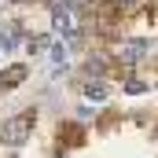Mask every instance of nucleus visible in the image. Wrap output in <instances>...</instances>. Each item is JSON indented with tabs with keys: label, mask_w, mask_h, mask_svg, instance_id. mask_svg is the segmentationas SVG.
<instances>
[{
	"label": "nucleus",
	"mask_w": 158,
	"mask_h": 158,
	"mask_svg": "<svg viewBox=\"0 0 158 158\" xmlns=\"http://www.w3.org/2000/svg\"><path fill=\"white\" fill-rule=\"evenodd\" d=\"M33 121H37V110H26V114H19V118L4 121V125H0V143H7V147L26 143V136H30Z\"/></svg>",
	"instance_id": "obj_1"
},
{
	"label": "nucleus",
	"mask_w": 158,
	"mask_h": 158,
	"mask_svg": "<svg viewBox=\"0 0 158 158\" xmlns=\"http://www.w3.org/2000/svg\"><path fill=\"white\" fill-rule=\"evenodd\" d=\"M55 30H59V33H70V30H74V15H70L66 4H55Z\"/></svg>",
	"instance_id": "obj_2"
},
{
	"label": "nucleus",
	"mask_w": 158,
	"mask_h": 158,
	"mask_svg": "<svg viewBox=\"0 0 158 158\" xmlns=\"http://www.w3.org/2000/svg\"><path fill=\"white\" fill-rule=\"evenodd\" d=\"M143 55H147V44H143V40H129V44L121 48V59H125V63H140Z\"/></svg>",
	"instance_id": "obj_3"
},
{
	"label": "nucleus",
	"mask_w": 158,
	"mask_h": 158,
	"mask_svg": "<svg viewBox=\"0 0 158 158\" xmlns=\"http://www.w3.org/2000/svg\"><path fill=\"white\" fill-rule=\"evenodd\" d=\"M22 77H26V66H11V70L4 74V85H19Z\"/></svg>",
	"instance_id": "obj_4"
},
{
	"label": "nucleus",
	"mask_w": 158,
	"mask_h": 158,
	"mask_svg": "<svg viewBox=\"0 0 158 158\" xmlns=\"http://www.w3.org/2000/svg\"><path fill=\"white\" fill-rule=\"evenodd\" d=\"M85 96H88V99H103L107 88H103V85H85Z\"/></svg>",
	"instance_id": "obj_5"
},
{
	"label": "nucleus",
	"mask_w": 158,
	"mask_h": 158,
	"mask_svg": "<svg viewBox=\"0 0 158 158\" xmlns=\"http://www.w3.org/2000/svg\"><path fill=\"white\" fill-rule=\"evenodd\" d=\"M44 44H48V37H33L30 40V52H44Z\"/></svg>",
	"instance_id": "obj_6"
},
{
	"label": "nucleus",
	"mask_w": 158,
	"mask_h": 158,
	"mask_svg": "<svg viewBox=\"0 0 158 158\" xmlns=\"http://www.w3.org/2000/svg\"><path fill=\"white\" fill-rule=\"evenodd\" d=\"M143 88H147L143 81H129V85H125V92H132V96H136V92H143Z\"/></svg>",
	"instance_id": "obj_7"
},
{
	"label": "nucleus",
	"mask_w": 158,
	"mask_h": 158,
	"mask_svg": "<svg viewBox=\"0 0 158 158\" xmlns=\"http://www.w3.org/2000/svg\"><path fill=\"white\" fill-rule=\"evenodd\" d=\"M125 4H136V0H125Z\"/></svg>",
	"instance_id": "obj_8"
}]
</instances>
